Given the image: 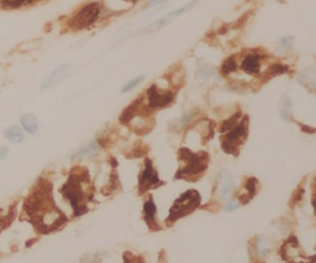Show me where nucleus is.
Segmentation results:
<instances>
[{
    "instance_id": "f257e3e1",
    "label": "nucleus",
    "mask_w": 316,
    "mask_h": 263,
    "mask_svg": "<svg viewBox=\"0 0 316 263\" xmlns=\"http://www.w3.org/2000/svg\"><path fill=\"white\" fill-rule=\"evenodd\" d=\"M25 210L33 225L42 234H48L60 229L68 220L56 206L52 198V185L46 180H41L29 196L25 203Z\"/></svg>"
},
{
    "instance_id": "f03ea898",
    "label": "nucleus",
    "mask_w": 316,
    "mask_h": 263,
    "mask_svg": "<svg viewBox=\"0 0 316 263\" xmlns=\"http://www.w3.org/2000/svg\"><path fill=\"white\" fill-rule=\"evenodd\" d=\"M89 172L86 168H73L68 180L61 189L64 198L71 203L74 216L88 213V203L93 199V191H89Z\"/></svg>"
},
{
    "instance_id": "7ed1b4c3",
    "label": "nucleus",
    "mask_w": 316,
    "mask_h": 263,
    "mask_svg": "<svg viewBox=\"0 0 316 263\" xmlns=\"http://www.w3.org/2000/svg\"><path fill=\"white\" fill-rule=\"evenodd\" d=\"M179 160L183 162V166L177 171L174 179L195 180L199 175L208 170L209 165V155L205 151L192 152L187 147L179 150Z\"/></svg>"
},
{
    "instance_id": "20e7f679",
    "label": "nucleus",
    "mask_w": 316,
    "mask_h": 263,
    "mask_svg": "<svg viewBox=\"0 0 316 263\" xmlns=\"http://www.w3.org/2000/svg\"><path fill=\"white\" fill-rule=\"evenodd\" d=\"M248 121H250L248 115H243L232 127L222 132V134H225L221 137V146L223 152L237 155L238 149L242 146L243 142L247 139Z\"/></svg>"
},
{
    "instance_id": "39448f33",
    "label": "nucleus",
    "mask_w": 316,
    "mask_h": 263,
    "mask_svg": "<svg viewBox=\"0 0 316 263\" xmlns=\"http://www.w3.org/2000/svg\"><path fill=\"white\" fill-rule=\"evenodd\" d=\"M200 200H202V196L197 190L194 189L187 190L174 201L172 208L169 209V215L166 223L173 224L179 219L192 214L200 205Z\"/></svg>"
},
{
    "instance_id": "423d86ee",
    "label": "nucleus",
    "mask_w": 316,
    "mask_h": 263,
    "mask_svg": "<svg viewBox=\"0 0 316 263\" xmlns=\"http://www.w3.org/2000/svg\"><path fill=\"white\" fill-rule=\"evenodd\" d=\"M100 12H102V6L99 2H91V4L84 5L69 20V26L73 30L88 29L99 19Z\"/></svg>"
},
{
    "instance_id": "0eeeda50",
    "label": "nucleus",
    "mask_w": 316,
    "mask_h": 263,
    "mask_svg": "<svg viewBox=\"0 0 316 263\" xmlns=\"http://www.w3.org/2000/svg\"><path fill=\"white\" fill-rule=\"evenodd\" d=\"M164 185V182H162L158 178V173L153 168V163L150 158L145 160V170L142 171L140 175V183H138V191L140 194L146 193L151 189H156L158 187Z\"/></svg>"
},
{
    "instance_id": "6e6552de",
    "label": "nucleus",
    "mask_w": 316,
    "mask_h": 263,
    "mask_svg": "<svg viewBox=\"0 0 316 263\" xmlns=\"http://www.w3.org/2000/svg\"><path fill=\"white\" fill-rule=\"evenodd\" d=\"M146 94H147V96H146V99H147V109H151V110L167 108L169 104H172L174 99L173 93L161 90L156 84L151 86L146 91Z\"/></svg>"
},
{
    "instance_id": "1a4fd4ad",
    "label": "nucleus",
    "mask_w": 316,
    "mask_h": 263,
    "mask_svg": "<svg viewBox=\"0 0 316 263\" xmlns=\"http://www.w3.org/2000/svg\"><path fill=\"white\" fill-rule=\"evenodd\" d=\"M264 60V56L262 53L253 51V52H247L241 57L240 68L245 73L250 76H257L262 71V62Z\"/></svg>"
},
{
    "instance_id": "9d476101",
    "label": "nucleus",
    "mask_w": 316,
    "mask_h": 263,
    "mask_svg": "<svg viewBox=\"0 0 316 263\" xmlns=\"http://www.w3.org/2000/svg\"><path fill=\"white\" fill-rule=\"evenodd\" d=\"M69 73H71V66L69 65H61L58 66L57 68L51 72V75L47 77L45 82L42 84V89H50L53 88V87L57 86L58 83L64 81V79L68 77Z\"/></svg>"
},
{
    "instance_id": "9b49d317",
    "label": "nucleus",
    "mask_w": 316,
    "mask_h": 263,
    "mask_svg": "<svg viewBox=\"0 0 316 263\" xmlns=\"http://www.w3.org/2000/svg\"><path fill=\"white\" fill-rule=\"evenodd\" d=\"M197 2H198V0H193V1H190L189 4L184 5V6L179 7V9H177V10H174V11L169 12V14H167L166 16H163V17H162V19H159L158 21L153 22L152 25H150V29L158 30V29H161V27L166 26V25L169 24V22H171L172 20L174 19V17L179 16V15L184 14V12H186V11H188L189 9H192V7L194 6L195 4H197Z\"/></svg>"
},
{
    "instance_id": "f8f14e48",
    "label": "nucleus",
    "mask_w": 316,
    "mask_h": 263,
    "mask_svg": "<svg viewBox=\"0 0 316 263\" xmlns=\"http://www.w3.org/2000/svg\"><path fill=\"white\" fill-rule=\"evenodd\" d=\"M156 213H157V208H156L153 199L150 198L147 201H145L143 205V214H145V221L147 226L152 230H157L158 226L156 223Z\"/></svg>"
},
{
    "instance_id": "ddd939ff",
    "label": "nucleus",
    "mask_w": 316,
    "mask_h": 263,
    "mask_svg": "<svg viewBox=\"0 0 316 263\" xmlns=\"http://www.w3.org/2000/svg\"><path fill=\"white\" fill-rule=\"evenodd\" d=\"M257 184H258V180H257L256 178H248L247 182H246V184H245L246 191L238 196V199H240L241 203L247 204L248 201H250L251 199L253 198L254 194H256V190H257Z\"/></svg>"
},
{
    "instance_id": "4468645a",
    "label": "nucleus",
    "mask_w": 316,
    "mask_h": 263,
    "mask_svg": "<svg viewBox=\"0 0 316 263\" xmlns=\"http://www.w3.org/2000/svg\"><path fill=\"white\" fill-rule=\"evenodd\" d=\"M21 124L24 126L25 131H27L29 134H36V131L38 130V121L36 119L35 115L32 114H26L21 117Z\"/></svg>"
},
{
    "instance_id": "2eb2a0df",
    "label": "nucleus",
    "mask_w": 316,
    "mask_h": 263,
    "mask_svg": "<svg viewBox=\"0 0 316 263\" xmlns=\"http://www.w3.org/2000/svg\"><path fill=\"white\" fill-rule=\"evenodd\" d=\"M5 136L12 144H20L24 140V134H22L21 129L17 126H12L9 130H6L5 131Z\"/></svg>"
},
{
    "instance_id": "dca6fc26",
    "label": "nucleus",
    "mask_w": 316,
    "mask_h": 263,
    "mask_svg": "<svg viewBox=\"0 0 316 263\" xmlns=\"http://www.w3.org/2000/svg\"><path fill=\"white\" fill-rule=\"evenodd\" d=\"M292 106L293 105L292 103H290L289 99H288L287 96H283L281 100V108H279V110H281V115L282 117H283L284 121H292Z\"/></svg>"
},
{
    "instance_id": "f3484780",
    "label": "nucleus",
    "mask_w": 316,
    "mask_h": 263,
    "mask_svg": "<svg viewBox=\"0 0 316 263\" xmlns=\"http://www.w3.org/2000/svg\"><path fill=\"white\" fill-rule=\"evenodd\" d=\"M238 68L237 61H236L235 57H230L222 63L221 66V73L223 76H230L231 73L236 72Z\"/></svg>"
},
{
    "instance_id": "a211bd4d",
    "label": "nucleus",
    "mask_w": 316,
    "mask_h": 263,
    "mask_svg": "<svg viewBox=\"0 0 316 263\" xmlns=\"http://www.w3.org/2000/svg\"><path fill=\"white\" fill-rule=\"evenodd\" d=\"M289 67L287 65H282V63H273V65L269 66L268 68V76L274 77V76H279L283 75V73H287Z\"/></svg>"
},
{
    "instance_id": "6ab92c4d",
    "label": "nucleus",
    "mask_w": 316,
    "mask_h": 263,
    "mask_svg": "<svg viewBox=\"0 0 316 263\" xmlns=\"http://www.w3.org/2000/svg\"><path fill=\"white\" fill-rule=\"evenodd\" d=\"M293 42H294V37L293 36L282 37L281 40L278 41V51L279 52H283V53L288 52V51L292 50Z\"/></svg>"
},
{
    "instance_id": "aec40b11",
    "label": "nucleus",
    "mask_w": 316,
    "mask_h": 263,
    "mask_svg": "<svg viewBox=\"0 0 316 263\" xmlns=\"http://www.w3.org/2000/svg\"><path fill=\"white\" fill-rule=\"evenodd\" d=\"M143 79H145V76H138V77H136V78H133V79H131L130 82H127L126 84H125L124 87H122L121 88V93H127V91H130V90H132L133 88H135V87H137L138 84L141 83V82L143 81Z\"/></svg>"
},
{
    "instance_id": "412c9836",
    "label": "nucleus",
    "mask_w": 316,
    "mask_h": 263,
    "mask_svg": "<svg viewBox=\"0 0 316 263\" xmlns=\"http://www.w3.org/2000/svg\"><path fill=\"white\" fill-rule=\"evenodd\" d=\"M98 151V146H97V144H95V142H93V144H91V145H88V146L86 147V149H83L81 151V152H78L77 153L76 156H74L73 157V160L74 158H79V157H87V156H93L95 152H97Z\"/></svg>"
},
{
    "instance_id": "4be33fe9",
    "label": "nucleus",
    "mask_w": 316,
    "mask_h": 263,
    "mask_svg": "<svg viewBox=\"0 0 316 263\" xmlns=\"http://www.w3.org/2000/svg\"><path fill=\"white\" fill-rule=\"evenodd\" d=\"M233 189H235V180H233V178H228V179H226V182L223 183L221 188V195H228V194L232 193Z\"/></svg>"
},
{
    "instance_id": "5701e85b",
    "label": "nucleus",
    "mask_w": 316,
    "mask_h": 263,
    "mask_svg": "<svg viewBox=\"0 0 316 263\" xmlns=\"http://www.w3.org/2000/svg\"><path fill=\"white\" fill-rule=\"evenodd\" d=\"M238 206H240L238 205V201L231 200L225 205V211L226 213H232V211H235L236 209H238Z\"/></svg>"
},
{
    "instance_id": "b1692460",
    "label": "nucleus",
    "mask_w": 316,
    "mask_h": 263,
    "mask_svg": "<svg viewBox=\"0 0 316 263\" xmlns=\"http://www.w3.org/2000/svg\"><path fill=\"white\" fill-rule=\"evenodd\" d=\"M167 1H169V0H151V1H148L147 6H157V5H162Z\"/></svg>"
},
{
    "instance_id": "393cba45",
    "label": "nucleus",
    "mask_w": 316,
    "mask_h": 263,
    "mask_svg": "<svg viewBox=\"0 0 316 263\" xmlns=\"http://www.w3.org/2000/svg\"><path fill=\"white\" fill-rule=\"evenodd\" d=\"M7 152H9V150H7L6 147H0V161H2L6 157Z\"/></svg>"
},
{
    "instance_id": "a878e982",
    "label": "nucleus",
    "mask_w": 316,
    "mask_h": 263,
    "mask_svg": "<svg viewBox=\"0 0 316 263\" xmlns=\"http://www.w3.org/2000/svg\"><path fill=\"white\" fill-rule=\"evenodd\" d=\"M127 1H136V0H127Z\"/></svg>"
}]
</instances>
